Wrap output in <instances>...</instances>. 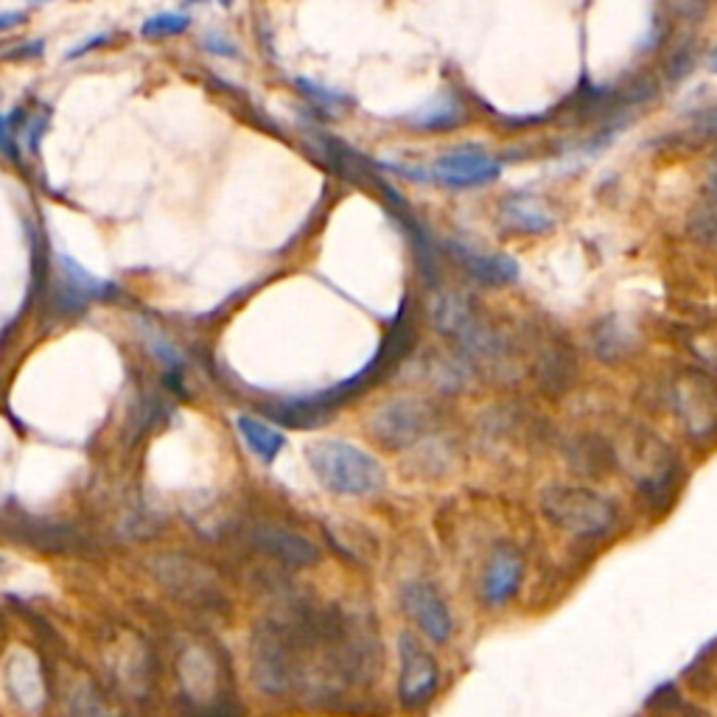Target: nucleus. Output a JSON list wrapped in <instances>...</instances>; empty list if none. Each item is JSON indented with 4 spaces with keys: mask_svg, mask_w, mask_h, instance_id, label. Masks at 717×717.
<instances>
[{
    "mask_svg": "<svg viewBox=\"0 0 717 717\" xmlns=\"http://www.w3.org/2000/svg\"><path fill=\"white\" fill-rule=\"evenodd\" d=\"M686 230H690V239L701 247L717 250V203L715 199H701V205L690 213V222H686Z\"/></svg>",
    "mask_w": 717,
    "mask_h": 717,
    "instance_id": "nucleus-15",
    "label": "nucleus"
},
{
    "mask_svg": "<svg viewBox=\"0 0 717 717\" xmlns=\"http://www.w3.org/2000/svg\"><path fill=\"white\" fill-rule=\"evenodd\" d=\"M686 135H690V140H698V143H712V140H717V104L715 107L698 109V113L692 115Z\"/></svg>",
    "mask_w": 717,
    "mask_h": 717,
    "instance_id": "nucleus-18",
    "label": "nucleus"
},
{
    "mask_svg": "<svg viewBox=\"0 0 717 717\" xmlns=\"http://www.w3.org/2000/svg\"><path fill=\"white\" fill-rule=\"evenodd\" d=\"M451 255L458 261L460 267L465 269L469 278H474L476 284L483 286H508L519 280V264L510 255L499 253H483V250H474L469 244H449Z\"/></svg>",
    "mask_w": 717,
    "mask_h": 717,
    "instance_id": "nucleus-11",
    "label": "nucleus"
},
{
    "mask_svg": "<svg viewBox=\"0 0 717 717\" xmlns=\"http://www.w3.org/2000/svg\"><path fill=\"white\" fill-rule=\"evenodd\" d=\"M305 460L320 485L337 496L362 499V496L379 494L388 483L384 465L370 451L348 440H314L305 449Z\"/></svg>",
    "mask_w": 717,
    "mask_h": 717,
    "instance_id": "nucleus-1",
    "label": "nucleus"
},
{
    "mask_svg": "<svg viewBox=\"0 0 717 717\" xmlns=\"http://www.w3.org/2000/svg\"><path fill=\"white\" fill-rule=\"evenodd\" d=\"M709 70H712V73H717V48L712 51V57H709Z\"/></svg>",
    "mask_w": 717,
    "mask_h": 717,
    "instance_id": "nucleus-22",
    "label": "nucleus"
},
{
    "mask_svg": "<svg viewBox=\"0 0 717 717\" xmlns=\"http://www.w3.org/2000/svg\"><path fill=\"white\" fill-rule=\"evenodd\" d=\"M264 541H269V544H273V553L280 555L284 560H289V564H309V560H314V555H317V550H314L309 541H303L294 533H286V530H269V533L264 535Z\"/></svg>",
    "mask_w": 717,
    "mask_h": 717,
    "instance_id": "nucleus-16",
    "label": "nucleus"
},
{
    "mask_svg": "<svg viewBox=\"0 0 717 717\" xmlns=\"http://www.w3.org/2000/svg\"><path fill=\"white\" fill-rule=\"evenodd\" d=\"M426 177L449 190L483 188V185L496 183L501 177V163L485 149H451L426 169Z\"/></svg>",
    "mask_w": 717,
    "mask_h": 717,
    "instance_id": "nucleus-6",
    "label": "nucleus"
},
{
    "mask_svg": "<svg viewBox=\"0 0 717 717\" xmlns=\"http://www.w3.org/2000/svg\"><path fill=\"white\" fill-rule=\"evenodd\" d=\"M539 508L555 528L575 539L609 535L620 521V508L611 496L578 483H550L541 488Z\"/></svg>",
    "mask_w": 717,
    "mask_h": 717,
    "instance_id": "nucleus-2",
    "label": "nucleus"
},
{
    "mask_svg": "<svg viewBox=\"0 0 717 717\" xmlns=\"http://www.w3.org/2000/svg\"><path fill=\"white\" fill-rule=\"evenodd\" d=\"M704 197L715 199L717 203V158L712 160L709 169H706V180H704Z\"/></svg>",
    "mask_w": 717,
    "mask_h": 717,
    "instance_id": "nucleus-20",
    "label": "nucleus"
},
{
    "mask_svg": "<svg viewBox=\"0 0 717 717\" xmlns=\"http://www.w3.org/2000/svg\"><path fill=\"white\" fill-rule=\"evenodd\" d=\"M499 219L516 235H546L558 224V213L544 197L530 190H510L499 199Z\"/></svg>",
    "mask_w": 717,
    "mask_h": 717,
    "instance_id": "nucleus-9",
    "label": "nucleus"
},
{
    "mask_svg": "<svg viewBox=\"0 0 717 717\" xmlns=\"http://www.w3.org/2000/svg\"><path fill=\"white\" fill-rule=\"evenodd\" d=\"M235 426H239V432H242L247 449L253 451L255 458L264 460V463H273L280 451H284L286 446L284 432H278V429H275L273 424H267V420L255 418V415H239V418H235Z\"/></svg>",
    "mask_w": 717,
    "mask_h": 717,
    "instance_id": "nucleus-12",
    "label": "nucleus"
},
{
    "mask_svg": "<svg viewBox=\"0 0 717 717\" xmlns=\"http://www.w3.org/2000/svg\"><path fill=\"white\" fill-rule=\"evenodd\" d=\"M401 609L418 625L420 634L435 645H449L454 636V614L446 597L429 580H409L401 589Z\"/></svg>",
    "mask_w": 717,
    "mask_h": 717,
    "instance_id": "nucleus-7",
    "label": "nucleus"
},
{
    "mask_svg": "<svg viewBox=\"0 0 717 717\" xmlns=\"http://www.w3.org/2000/svg\"><path fill=\"white\" fill-rule=\"evenodd\" d=\"M521 580H524V558L519 550L501 544L490 553L488 564L479 578V594L488 609H505V605L519 594Z\"/></svg>",
    "mask_w": 717,
    "mask_h": 717,
    "instance_id": "nucleus-8",
    "label": "nucleus"
},
{
    "mask_svg": "<svg viewBox=\"0 0 717 717\" xmlns=\"http://www.w3.org/2000/svg\"><path fill=\"white\" fill-rule=\"evenodd\" d=\"M432 406L420 398H395L375 409L370 432L388 449H409L432 429Z\"/></svg>",
    "mask_w": 717,
    "mask_h": 717,
    "instance_id": "nucleus-3",
    "label": "nucleus"
},
{
    "mask_svg": "<svg viewBox=\"0 0 717 717\" xmlns=\"http://www.w3.org/2000/svg\"><path fill=\"white\" fill-rule=\"evenodd\" d=\"M398 698L406 709H420L438 695L440 664L413 634L398 636Z\"/></svg>",
    "mask_w": 717,
    "mask_h": 717,
    "instance_id": "nucleus-4",
    "label": "nucleus"
},
{
    "mask_svg": "<svg viewBox=\"0 0 717 717\" xmlns=\"http://www.w3.org/2000/svg\"><path fill=\"white\" fill-rule=\"evenodd\" d=\"M539 373L546 388L564 390L571 375H575V365H571L569 350L560 348V345H546L544 356H541L539 362Z\"/></svg>",
    "mask_w": 717,
    "mask_h": 717,
    "instance_id": "nucleus-14",
    "label": "nucleus"
},
{
    "mask_svg": "<svg viewBox=\"0 0 717 717\" xmlns=\"http://www.w3.org/2000/svg\"><path fill=\"white\" fill-rule=\"evenodd\" d=\"M460 122H463V107L454 95H440L413 115V127L424 132H449L458 129Z\"/></svg>",
    "mask_w": 717,
    "mask_h": 717,
    "instance_id": "nucleus-13",
    "label": "nucleus"
},
{
    "mask_svg": "<svg viewBox=\"0 0 717 717\" xmlns=\"http://www.w3.org/2000/svg\"><path fill=\"white\" fill-rule=\"evenodd\" d=\"M675 413L692 438H706L717 429V384L704 370H684L673 384Z\"/></svg>",
    "mask_w": 717,
    "mask_h": 717,
    "instance_id": "nucleus-5",
    "label": "nucleus"
},
{
    "mask_svg": "<svg viewBox=\"0 0 717 717\" xmlns=\"http://www.w3.org/2000/svg\"><path fill=\"white\" fill-rule=\"evenodd\" d=\"M203 48L208 54H213V57H228V59H233L235 54H239V48H235V45L230 43V39L224 37V34H219V32H208V34H205Z\"/></svg>",
    "mask_w": 717,
    "mask_h": 717,
    "instance_id": "nucleus-19",
    "label": "nucleus"
},
{
    "mask_svg": "<svg viewBox=\"0 0 717 717\" xmlns=\"http://www.w3.org/2000/svg\"><path fill=\"white\" fill-rule=\"evenodd\" d=\"M190 14L183 12H160L152 14L149 20H143V26H140V34L147 39H163V37H177V34L188 32L190 28Z\"/></svg>",
    "mask_w": 717,
    "mask_h": 717,
    "instance_id": "nucleus-17",
    "label": "nucleus"
},
{
    "mask_svg": "<svg viewBox=\"0 0 717 717\" xmlns=\"http://www.w3.org/2000/svg\"><path fill=\"white\" fill-rule=\"evenodd\" d=\"M0 569H3V558H0Z\"/></svg>",
    "mask_w": 717,
    "mask_h": 717,
    "instance_id": "nucleus-23",
    "label": "nucleus"
},
{
    "mask_svg": "<svg viewBox=\"0 0 717 717\" xmlns=\"http://www.w3.org/2000/svg\"><path fill=\"white\" fill-rule=\"evenodd\" d=\"M429 320L438 334L454 339L458 345L465 343L483 325V317L474 309V300L465 298L463 292H454V289H443L435 294L429 303Z\"/></svg>",
    "mask_w": 717,
    "mask_h": 717,
    "instance_id": "nucleus-10",
    "label": "nucleus"
},
{
    "mask_svg": "<svg viewBox=\"0 0 717 717\" xmlns=\"http://www.w3.org/2000/svg\"><path fill=\"white\" fill-rule=\"evenodd\" d=\"M26 14L23 12H0V32H9V28H18L26 23Z\"/></svg>",
    "mask_w": 717,
    "mask_h": 717,
    "instance_id": "nucleus-21",
    "label": "nucleus"
}]
</instances>
